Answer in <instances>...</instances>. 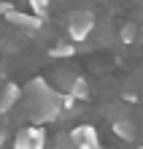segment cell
<instances>
[{
	"instance_id": "obj_1",
	"label": "cell",
	"mask_w": 143,
	"mask_h": 149,
	"mask_svg": "<svg viewBox=\"0 0 143 149\" xmlns=\"http://www.w3.org/2000/svg\"><path fill=\"white\" fill-rule=\"evenodd\" d=\"M24 98H27V114L35 125H46V122H54L62 111V95L57 90H51L46 84V79H32L24 90Z\"/></svg>"
},
{
	"instance_id": "obj_2",
	"label": "cell",
	"mask_w": 143,
	"mask_h": 149,
	"mask_svg": "<svg viewBox=\"0 0 143 149\" xmlns=\"http://www.w3.org/2000/svg\"><path fill=\"white\" fill-rule=\"evenodd\" d=\"M95 30V16L89 11H76L68 16V36L73 43H81L89 38V33Z\"/></svg>"
},
{
	"instance_id": "obj_3",
	"label": "cell",
	"mask_w": 143,
	"mask_h": 149,
	"mask_svg": "<svg viewBox=\"0 0 143 149\" xmlns=\"http://www.w3.org/2000/svg\"><path fill=\"white\" fill-rule=\"evenodd\" d=\"M43 146H46V130H43V125L22 127L14 136V149H43Z\"/></svg>"
},
{
	"instance_id": "obj_4",
	"label": "cell",
	"mask_w": 143,
	"mask_h": 149,
	"mask_svg": "<svg viewBox=\"0 0 143 149\" xmlns=\"http://www.w3.org/2000/svg\"><path fill=\"white\" fill-rule=\"evenodd\" d=\"M68 138H70L78 149H103V146H100V136H97V130H95L92 125H78V127H73V130L68 133Z\"/></svg>"
},
{
	"instance_id": "obj_5",
	"label": "cell",
	"mask_w": 143,
	"mask_h": 149,
	"mask_svg": "<svg viewBox=\"0 0 143 149\" xmlns=\"http://www.w3.org/2000/svg\"><path fill=\"white\" fill-rule=\"evenodd\" d=\"M6 22L16 24V27H24V30H38L41 24H43L41 16H35V14H22V11H16V8H11V11L6 14Z\"/></svg>"
},
{
	"instance_id": "obj_6",
	"label": "cell",
	"mask_w": 143,
	"mask_h": 149,
	"mask_svg": "<svg viewBox=\"0 0 143 149\" xmlns=\"http://www.w3.org/2000/svg\"><path fill=\"white\" fill-rule=\"evenodd\" d=\"M22 87H16V84H8L3 87V92H0V114H6V111H11L16 103L22 100Z\"/></svg>"
},
{
	"instance_id": "obj_7",
	"label": "cell",
	"mask_w": 143,
	"mask_h": 149,
	"mask_svg": "<svg viewBox=\"0 0 143 149\" xmlns=\"http://www.w3.org/2000/svg\"><path fill=\"white\" fill-rule=\"evenodd\" d=\"M68 92L73 95L76 100H86V98H89V84H86V79L73 76V81H70V90H68Z\"/></svg>"
},
{
	"instance_id": "obj_8",
	"label": "cell",
	"mask_w": 143,
	"mask_h": 149,
	"mask_svg": "<svg viewBox=\"0 0 143 149\" xmlns=\"http://www.w3.org/2000/svg\"><path fill=\"white\" fill-rule=\"evenodd\" d=\"M113 130H116L119 138H124V141H132V138H135V127H132L127 119H116L113 122Z\"/></svg>"
},
{
	"instance_id": "obj_9",
	"label": "cell",
	"mask_w": 143,
	"mask_h": 149,
	"mask_svg": "<svg viewBox=\"0 0 143 149\" xmlns=\"http://www.w3.org/2000/svg\"><path fill=\"white\" fill-rule=\"evenodd\" d=\"M49 54L51 57H73L76 54V46H73V43H70V41H62V43H57V46H51L49 49Z\"/></svg>"
},
{
	"instance_id": "obj_10",
	"label": "cell",
	"mask_w": 143,
	"mask_h": 149,
	"mask_svg": "<svg viewBox=\"0 0 143 149\" xmlns=\"http://www.w3.org/2000/svg\"><path fill=\"white\" fill-rule=\"evenodd\" d=\"M49 8H51L49 0H30V11L35 16H41V19H46V16H49Z\"/></svg>"
},
{
	"instance_id": "obj_11",
	"label": "cell",
	"mask_w": 143,
	"mask_h": 149,
	"mask_svg": "<svg viewBox=\"0 0 143 149\" xmlns=\"http://www.w3.org/2000/svg\"><path fill=\"white\" fill-rule=\"evenodd\" d=\"M135 33H138V27H135L132 22H127V24H124V27L119 30V38H122V43H132V41H135Z\"/></svg>"
},
{
	"instance_id": "obj_12",
	"label": "cell",
	"mask_w": 143,
	"mask_h": 149,
	"mask_svg": "<svg viewBox=\"0 0 143 149\" xmlns=\"http://www.w3.org/2000/svg\"><path fill=\"white\" fill-rule=\"evenodd\" d=\"M54 149H78V146H76L73 141H70V138H68V136H62V138H59V141L54 144Z\"/></svg>"
},
{
	"instance_id": "obj_13",
	"label": "cell",
	"mask_w": 143,
	"mask_h": 149,
	"mask_svg": "<svg viewBox=\"0 0 143 149\" xmlns=\"http://www.w3.org/2000/svg\"><path fill=\"white\" fill-rule=\"evenodd\" d=\"M11 8H14V3H0V14H3V16H6L8 11H11Z\"/></svg>"
},
{
	"instance_id": "obj_14",
	"label": "cell",
	"mask_w": 143,
	"mask_h": 149,
	"mask_svg": "<svg viewBox=\"0 0 143 149\" xmlns=\"http://www.w3.org/2000/svg\"><path fill=\"white\" fill-rule=\"evenodd\" d=\"M3 138H6V133H3V130H0V144H3Z\"/></svg>"
},
{
	"instance_id": "obj_15",
	"label": "cell",
	"mask_w": 143,
	"mask_h": 149,
	"mask_svg": "<svg viewBox=\"0 0 143 149\" xmlns=\"http://www.w3.org/2000/svg\"><path fill=\"white\" fill-rule=\"evenodd\" d=\"M138 149H143V146H138Z\"/></svg>"
}]
</instances>
